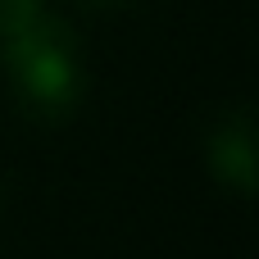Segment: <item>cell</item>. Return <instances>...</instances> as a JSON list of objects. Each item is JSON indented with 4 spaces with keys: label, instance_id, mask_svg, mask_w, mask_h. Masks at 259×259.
I'll list each match as a JSON object with an SVG mask.
<instances>
[{
    "label": "cell",
    "instance_id": "2",
    "mask_svg": "<svg viewBox=\"0 0 259 259\" xmlns=\"http://www.w3.org/2000/svg\"><path fill=\"white\" fill-rule=\"evenodd\" d=\"M205 164H209V178L232 196L241 200L255 196V109L250 105L223 109L214 118L205 137Z\"/></svg>",
    "mask_w": 259,
    "mask_h": 259
},
{
    "label": "cell",
    "instance_id": "4",
    "mask_svg": "<svg viewBox=\"0 0 259 259\" xmlns=\"http://www.w3.org/2000/svg\"><path fill=\"white\" fill-rule=\"evenodd\" d=\"M82 5H91V9H114V5H123V0H82Z\"/></svg>",
    "mask_w": 259,
    "mask_h": 259
},
{
    "label": "cell",
    "instance_id": "3",
    "mask_svg": "<svg viewBox=\"0 0 259 259\" xmlns=\"http://www.w3.org/2000/svg\"><path fill=\"white\" fill-rule=\"evenodd\" d=\"M36 9H41V0H0V36H9L14 27H23Z\"/></svg>",
    "mask_w": 259,
    "mask_h": 259
},
{
    "label": "cell",
    "instance_id": "1",
    "mask_svg": "<svg viewBox=\"0 0 259 259\" xmlns=\"http://www.w3.org/2000/svg\"><path fill=\"white\" fill-rule=\"evenodd\" d=\"M0 68L14 91V100L46 123L68 118L82 105L87 91V64H82V41L68 18L36 9L23 27L0 36Z\"/></svg>",
    "mask_w": 259,
    "mask_h": 259
}]
</instances>
